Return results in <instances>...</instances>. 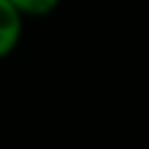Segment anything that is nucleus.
Wrapping results in <instances>:
<instances>
[{
	"mask_svg": "<svg viewBox=\"0 0 149 149\" xmlns=\"http://www.w3.org/2000/svg\"><path fill=\"white\" fill-rule=\"evenodd\" d=\"M23 23L26 19L7 0H0V61L12 56L14 49L19 47L23 35Z\"/></svg>",
	"mask_w": 149,
	"mask_h": 149,
	"instance_id": "f257e3e1",
	"label": "nucleus"
},
{
	"mask_svg": "<svg viewBox=\"0 0 149 149\" xmlns=\"http://www.w3.org/2000/svg\"><path fill=\"white\" fill-rule=\"evenodd\" d=\"M23 19H42L58 9L61 0H7Z\"/></svg>",
	"mask_w": 149,
	"mask_h": 149,
	"instance_id": "f03ea898",
	"label": "nucleus"
}]
</instances>
